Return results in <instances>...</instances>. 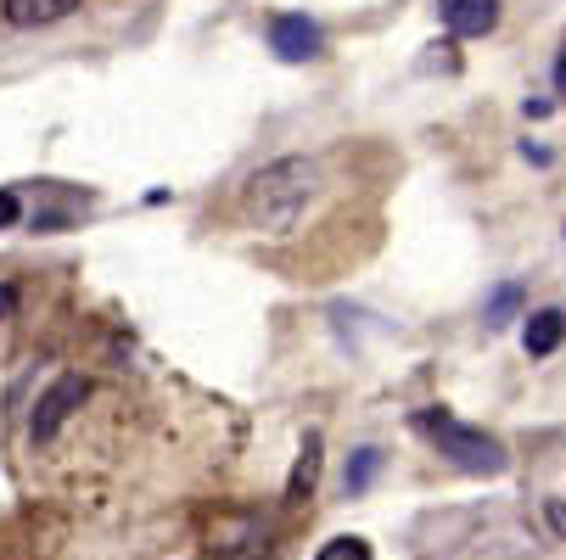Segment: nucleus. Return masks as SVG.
<instances>
[{
	"instance_id": "1",
	"label": "nucleus",
	"mask_w": 566,
	"mask_h": 560,
	"mask_svg": "<svg viewBox=\"0 0 566 560\" xmlns=\"http://www.w3.org/2000/svg\"><path fill=\"white\" fill-rule=\"evenodd\" d=\"M308 186H314V169L303 157H286V163H270L264 175H253L248 186V213L259 230H292L303 202H308Z\"/></svg>"
},
{
	"instance_id": "2",
	"label": "nucleus",
	"mask_w": 566,
	"mask_h": 560,
	"mask_svg": "<svg viewBox=\"0 0 566 560\" xmlns=\"http://www.w3.org/2000/svg\"><path fill=\"white\" fill-rule=\"evenodd\" d=\"M416 426H421L460 471H471V476H500V471H505V443L489 437V432L460 426V421H449V415H438V410H421Z\"/></svg>"
},
{
	"instance_id": "3",
	"label": "nucleus",
	"mask_w": 566,
	"mask_h": 560,
	"mask_svg": "<svg viewBox=\"0 0 566 560\" xmlns=\"http://www.w3.org/2000/svg\"><path fill=\"white\" fill-rule=\"evenodd\" d=\"M438 12H443L449 34L476 40V34H489L500 23V0H438Z\"/></svg>"
},
{
	"instance_id": "4",
	"label": "nucleus",
	"mask_w": 566,
	"mask_h": 560,
	"mask_svg": "<svg viewBox=\"0 0 566 560\" xmlns=\"http://www.w3.org/2000/svg\"><path fill=\"white\" fill-rule=\"evenodd\" d=\"M270 45H275V56H281V62H308V56L319 51V29H314L308 18L286 12V18H275V23H270Z\"/></svg>"
},
{
	"instance_id": "5",
	"label": "nucleus",
	"mask_w": 566,
	"mask_h": 560,
	"mask_svg": "<svg viewBox=\"0 0 566 560\" xmlns=\"http://www.w3.org/2000/svg\"><path fill=\"white\" fill-rule=\"evenodd\" d=\"M560 337H566V314H560V308H538V314L527 319V337H522V342H527L533 359H544V353L560 348Z\"/></svg>"
},
{
	"instance_id": "6",
	"label": "nucleus",
	"mask_w": 566,
	"mask_h": 560,
	"mask_svg": "<svg viewBox=\"0 0 566 560\" xmlns=\"http://www.w3.org/2000/svg\"><path fill=\"white\" fill-rule=\"evenodd\" d=\"M78 7V0H7V23L18 29H40V23H56Z\"/></svg>"
},
{
	"instance_id": "7",
	"label": "nucleus",
	"mask_w": 566,
	"mask_h": 560,
	"mask_svg": "<svg viewBox=\"0 0 566 560\" xmlns=\"http://www.w3.org/2000/svg\"><path fill=\"white\" fill-rule=\"evenodd\" d=\"M314 476H319V437H308L303 454H297V465H292V483H286V499L292 505H303V494L314 488Z\"/></svg>"
},
{
	"instance_id": "8",
	"label": "nucleus",
	"mask_w": 566,
	"mask_h": 560,
	"mask_svg": "<svg viewBox=\"0 0 566 560\" xmlns=\"http://www.w3.org/2000/svg\"><path fill=\"white\" fill-rule=\"evenodd\" d=\"M314 560H370V543H365V538H332Z\"/></svg>"
},
{
	"instance_id": "9",
	"label": "nucleus",
	"mask_w": 566,
	"mask_h": 560,
	"mask_svg": "<svg viewBox=\"0 0 566 560\" xmlns=\"http://www.w3.org/2000/svg\"><path fill=\"white\" fill-rule=\"evenodd\" d=\"M516 303H522V292H516V286H500V292H494V303H489V326H494V331L516 314Z\"/></svg>"
},
{
	"instance_id": "10",
	"label": "nucleus",
	"mask_w": 566,
	"mask_h": 560,
	"mask_svg": "<svg viewBox=\"0 0 566 560\" xmlns=\"http://www.w3.org/2000/svg\"><path fill=\"white\" fill-rule=\"evenodd\" d=\"M370 471H376V448H365V459L348 471V488H365V483H370Z\"/></svg>"
},
{
	"instance_id": "11",
	"label": "nucleus",
	"mask_w": 566,
	"mask_h": 560,
	"mask_svg": "<svg viewBox=\"0 0 566 560\" xmlns=\"http://www.w3.org/2000/svg\"><path fill=\"white\" fill-rule=\"evenodd\" d=\"M12 219H18V197H12V191H0V230H7Z\"/></svg>"
},
{
	"instance_id": "12",
	"label": "nucleus",
	"mask_w": 566,
	"mask_h": 560,
	"mask_svg": "<svg viewBox=\"0 0 566 560\" xmlns=\"http://www.w3.org/2000/svg\"><path fill=\"white\" fill-rule=\"evenodd\" d=\"M12 314V286H0V319Z\"/></svg>"
}]
</instances>
